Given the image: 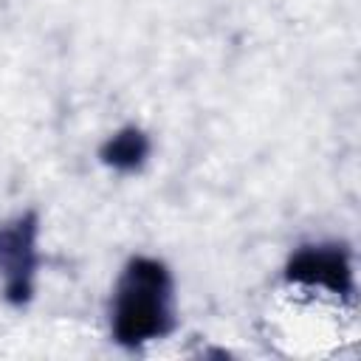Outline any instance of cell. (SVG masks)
I'll use <instances>...</instances> for the list:
<instances>
[{
  "instance_id": "1",
  "label": "cell",
  "mask_w": 361,
  "mask_h": 361,
  "mask_svg": "<svg viewBox=\"0 0 361 361\" xmlns=\"http://www.w3.org/2000/svg\"><path fill=\"white\" fill-rule=\"evenodd\" d=\"M175 330V285L155 257H133L116 279L110 333L116 344L135 350Z\"/></svg>"
},
{
  "instance_id": "2",
  "label": "cell",
  "mask_w": 361,
  "mask_h": 361,
  "mask_svg": "<svg viewBox=\"0 0 361 361\" xmlns=\"http://www.w3.org/2000/svg\"><path fill=\"white\" fill-rule=\"evenodd\" d=\"M39 217L37 212H23L0 223V285L8 305L23 307L34 296V276L39 265L37 251Z\"/></svg>"
},
{
  "instance_id": "3",
  "label": "cell",
  "mask_w": 361,
  "mask_h": 361,
  "mask_svg": "<svg viewBox=\"0 0 361 361\" xmlns=\"http://www.w3.org/2000/svg\"><path fill=\"white\" fill-rule=\"evenodd\" d=\"M285 279L302 288H322L336 296H353V262L350 251L338 243L302 245L285 265Z\"/></svg>"
},
{
  "instance_id": "4",
  "label": "cell",
  "mask_w": 361,
  "mask_h": 361,
  "mask_svg": "<svg viewBox=\"0 0 361 361\" xmlns=\"http://www.w3.org/2000/svg\"><path fill=\"white\" fill-rule=\"evenodd\" d=\"M149 135L130 124V127H121L118 133H113L102 147H99V158L104 166L116 169V172H138L147 158H149Z\"/></svg>"
}]
</instances>
